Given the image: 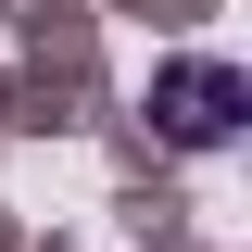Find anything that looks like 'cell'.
<instances>
[{
  "label": "cell",
  "mask_w": 252,
  "mask_h": 252,
  "mask_svg": "<svg viewBox=\"0 0 252 252\" xmlns=\"http://www.w3.org/2000/svg\"><path fill=\"white\" fill-rule=\"evenodd\" d=\"M240 63H164L152 76V114H164V139H189V152H215L227 126H240Z\"/></svg>",
  "instance_id": "obj_1"
}]
</instances>
